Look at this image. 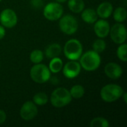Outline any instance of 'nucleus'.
I'll return each mask as SVG.
<instances>
[{
	"mask_svg": "<svg viewBox=\"0 0 127 127\" xmlns=\"http://www.w3.org/2000/svg\"><path fill=\"white\" fill-rule=\"evenodd\" d=\"M122 97H123V98H124V102L127 103V94L126 92H124L123 93V95H122Z\"/></svg>",
	"mask_w": 127,
	"mask_h": 127,
	"instance_id": "nucleus-29",
	"label": "nucleus"
},
{
	"mask_svg": "<svg viewBox=\"0 0 127 127\" xmlns=\"http://www.w3.org/2000/svg\"><path fill=\"white\" fill-rule=\"evenodd\" d=\"M110 36L116 44H123L127 40V29L124 24L118 22L110 28Z\"/></svg>",
	"mask_w": 127,
	"mask_h": 127,
	"instance_id": "nucleus-8",
	"label": "nucleus"
},
{
	"mask_svg": "<svg viewBox=\"0 0 127 127\" xmlns=\"http://www.w3.org/2000/svg\"><path fill=\"white\" fill-rule=\"evenodd\" d=\"M62 52L61 45L58 43H52L48 45L45 51V54L47 58L52 59L59 57Z\"/></svg>",
	"mask_w": 127,
	"mask_h": 127,
	"instance_id": "nucleus-16",
	"label": "nucleus"
},
{
	"mask_svg": "<svg viewBox=\"0 0 127 127\" xmlns=\"http://www.w3.org/2000/svg\"><path fill=\"white\" fill-rule=\"evenodd\" d=\"M81 68L80 63L77 62V60H69L63 67V74L66 78L73 79L80 74Z\"/></svg>",
	"mask_w": 127,
	"mask_h": 127,
	"instance_id": "nucleus-11",
	"label": "nucleus"
},
{
	"mask_svg": "<svg viewBox=\"0 0 127 127\" xmlns=\"http://www.w3.org/2000/svg\"><path fill=\"white\" fill-rule=\"evenodd\" d=\"M68 0H56V1L57 2H58V3H60V4H62V3H65V2H66Z\"/></svg>",
	"mask_w": 127,
	"mask_h": 127,
	"instance_id": "nucleus-30",
	"label": "nucleus"
},
{
	"mask_svg": "<svg viewBox=\"0 0 127 127\" xmlns=\"http://www.w3.org/2000/svg\"><path fill=\"white\" fill-rule=\"evenodd\" d=\"M63 14V7L60 3L50 2L43 9V15L45 19L50 21H56L60 19Z\"/></svg>",
	"mask_w": 127,
	"mask_h": 127,
	"instance_id": "nucleus-7",
	"label": "nucleus"
},
{
	"mask_svg": "<svg viewBox=\"0 0 127 127\" xmlns=\"http://www.w3.org/2000/svg\"><path fill=\"white\" fill-rule=\"evenodd\" d=\"M68 7L74 13H79L85 8L83 0H68Z\"/></svg>",
	"mask_w": 127,
	"mask_h": 127,
	"instance_id": "nucleus-17",
	"label": "nucleus"
},
{
	"mask_svg": "<svg viewBox=\"0 0 127 127\" xmlns=\"http://www.w3.org/2000/svg\"><path fill=\"white\" fill-rule=\"evenodd\" d=\"M63 60L59 57L52 58L48 65V68L51 73H54V74H57L61 71L63 69Z\"/></svg>",
	"mask_w": 127,
	"mask_h": 127,
	"instance_id": "nucleus-18",
	"label": "nucleus"
},
{
	"mask_svg": "<svg viewBox=\"0 0 127 127\" xmlns=\"http://www.w3.org/2000/svg\"><path fill=\"white\" fill-rule=\"evenodd\" d=\"M5 29L4 27L2 26L1 25H0V39H2L4 36H5Z\"/></svg>",
	"mask_w": 127,
	"mask_h": 127,
	"instance_id": "nucleus-28",
	"label": "nucleus"
},
{
	"mask_svg": "<svg viewBox=\"0 0 127 127\" xmlns=\"http://www.w3.org/2000/svg\"><path fill=\"white\" fill-rule=\"evenodd\" d=\"M113 18L114 19L119 23H122L124 22L126 19H127V12L126 8L123 7H117L113 12Z\"/></svg>",
	"mask_w": 127,
	"mask_h": 127,
	"instance_id": "nucleus-19",
	"label": "nucleus"
},
{
	"mask_svg": "<svg viewBox=\"0 0 127 127\" xmlns=\"http://www.w3.org/2000/svg\"><path fill=\"white\" fill-rule=\"evenodd\" d=\"M33 102L36 106H44L48 102V97L44 92H39L33 96Z\"/></svg>",
	"mask_w": 127,
	"mask_h": 127,
	"instance_id": "nucleus-21",
	"label": "nucleus"
},
{
	"mask_svg": "<svg viewBox=\"0 0 127 127\" xmlns=\"http://www.w3.org/2000/svg\"><path fill=\"white\" fill-rule=\"evenodd\" d=\"M97 14L96 10H95L92 8H86L83 9L81 13V18L82 19L88 23V24H93L97 20Z\"/></svg>",
	"mask_w": 127,
	"mask_h": 127,
	"instance_id": "nucleus-15",
	"label": "nucleus"
},
{
	"mask_svg": "<svg viewBox=\"0 0 127 127\" xmlns=\"http://www.w3.org/2000/svg\"><path fill=\"white\" fill-rule=\"evenodd\" d=\"M101 63V58L99 53L94 50L87 51L80 57V65L81 68L87 71L97 70Z\"/></svg>",
	"mask_w": 127,
	"mask_h": 127,
	"instance_id": "nucleus-1",
	"label": "nucleus"
},
{
	"mask_svg": "<svg viewBox=\"0 0 127 127\" xmlns=\"http://www.w3.org/2000/svg\"><path fill=\"white\" fill-rule=\"evenodd\" d=\"M50 100L53 106L56 108H62L68 105L71 102L72 97L67 89L60 87L54 90L51 93Z\"/></svg>",
	"mask_w": 127,
	"mask_h": 127,
	"instance_id": "nucleus-2",
	"label": "nucleus"
},
{
	"mask_svg": "<svg viewBox=\"0 0 127 127\" xmlns=\"http://www.w3.org/2000/svg\"><path fill=\"white\" fill-rule=\"evenodd\" d=\"M1 0H0V2H1Z\"/></svg>",
	"mask_w": 127,
	"mask_h": 127,
	"instance_id": "nucleus-31",
	"label": "nucleus"
},
{
	"mask_svg": "<svg viewBox=\"0 0 127 127\" xmlns=\"http://www.w3.org/2000/svg\"><path fill=\"white\" fill-rule=\"evenodd\" d=\"M124 89L117 84H107L104 86L100 90L101 99L107 103H112L122 97Z\"/></svg>",
	"mask_w": 127,
	"mask_h": 127,
	"instance_id": "nucleus-3",
	"label": "nucleus"
},
{
	"mask_svg": "<svg viewBox=\"0 0 127 127\" xmlns=\"http://www.w3.org/2000/svg\"><path fill=\"white\" fill-rule=\"evenodd\" d=\"M19 114L23 120L27 121H31L38 114L37 106L33 101H26L22 106Z\"/></svg>",
	"mask_w": 127,
	"mask_h": 127,
	"instance_id": "nucleus-10",
	"label": "nucleus"
},
{
	"mask_svg": "<svg viewBox=\"0 0 127 127\" xmlns=\"http://www.w3.org/2000/svg\"><path fill=\"white\" fill-rule=\"evenodd\" d=\"M106 42L102 39H97L92 44V48L97 53H101L106 50Z\"/></svg>",
	"mask_w": 127,
	"mask_h": 127,
	"instance_id": "nucleus-23",
	"label": "nucleus"
},
{
	"mask_svg": "<svg viewBox=\"0 0 127 127\" xmlns=\"http://www.w3.org/2000/svg\"><path fill=\"white\" fill-rule=\"evenodd\" d=\"M109 126V124L108 121L101 117L94 118L90 123V127H108Z\"/></svg>",
	"mask_w": 127,
	"mask_h": 127,
	"instance_id": "nucleus-24",
	"label": "nucleus"
},
{
	"mask_svg": "<svg viewBox=\"0 0 127 127\" xmlns=\"http://www.w3.org/2000/svg\"><path fill=\"white\" fill-rule=\"evenodd\" d=\"M69 92L72 98L80 99L85 95V89L81 85H75L71 87Z\"/></svg>",
	"mask_w": 127,
	"mask_h": 127,
	"instance_id": "nucleus-20",
	"label": "nucleus"
},
{
	"mask_svg": "<svg viewBox=\"0 0 127 127\" xmlns=\"http://www.w3.org/2000/svg\"><path fill=\"white\" fill-rule=\"evenodd\" d=\"M127 45L124 43L121 44L120 46L118 48L117 50V56L118 59L123 62H127Z\"/></svg>",
	"mask_w": 127,
	"mask_h": 127,
	"instance_id": "nucleus-25",
	"label": "nucleus"
},
{
	"mask_svg": "<svg viewBox=\"0 0 127 127\" xmlns=\"http://www.w3.org/2000/svg\"><path fill=\"white\" fill-rule=\"evenodd\" d=\"M6 118H7L6 113L3 110H1L0 109V125L2 124H4L5 122Z\"/></svg>",
	"mask_w": 127,
	"mask_h": 127,
	"instance_id": "nucleus-27",
	"label": "nucleus"
},
{
	"mask_svg": "<svg viewBox=\"0 0 127 127\" xmlns=\"http://www.w3.org/2000/svg\"><path fill=\"white\" fill-rule=\"evenodd\" d=\"M60 31L66 35H72L78 30V22L72 15L67 14L62 16L59 22Z\"/></svg>",
	"mask_w": 127,
	"mask_h": 127,
	"instance_id": "nucleus-6",
	"label": "nucleus"
},
{
	"mask_svg": "<svg viewBox=\"0 0 127 127\" xmlns=\"http://www.w3.org/2000/svg\"><path fill=\"white\" fill-rule=\"evenodd\" d=\"M31 5L35 7V8H39L42 6L43 3L42 0H31Z\"/></svg>",
	"mask_w": 127,
	"mask_h": 127,
	"instance_id": "nucleus-26",
	"label": "nucleus"
},
{
	"mask_svg": "<svg viewBox=\"0 0 127 127\" xmlns=\"http://www.w3.org/2000/svg\"><path fill=\"white\" fill-rule=\"evenodd\" d=\"M97 14L101 19L109 18L113 12V6L109 1H104L99 4L97 8Z\"/></svg>",
	"mask_w": 127,
	"mask_h": 127,
	"instance_id": "nucleus-14",
	"label": "nucleus"
},
{
	"mask_svg": "<svg viewBox=\"0 0 127 127\" xmlns=\"http://www.w3.org/2000/svg\"><path fill=\"white\" fill-rule=\"evenodd\" d=\"M94 31L97 37L105 38L109 34L110 25L106 20H104V19L97 20L95 22Z\"/></svg>",
	"mask_w": 127,
	"mask_h": 127,
	"instance_id": "nucleus-12",
	"label": "nucleus"
},
{
	"mask_svg": "<svg viewBox=\"0 0 127 127\" xmlns=\"http://www.w3.org/2000/svg\"><path fill=\"white\" fill-rule=\"evenodd\" d=\"M43 58H44V54L41 50L39 49L33 50L30 54V60L31 61V63L34 64L41 63V62L43 60Z\"/></svg>",
	"mask_w": 127,
	"mask_h": 127,
	"instance_id": "nucleus-22",
	"label": "nucleus"
},
{
	"mask_svg": "<svg viewBox=\"0 0 127 127\" xmlns=\"http://www.w3.org/2000/svg\"><path fill=\"white\" fill-rule=\"evenodd\" d=\"M104 72L109 78L112 80H117L122 76L123 69L118 63H109L104 68Z\"/></svg>",
	"mask_w": 127,
	"mask_h": 127,
	"instance_id": "nucleus-13",
	"label": "nucleus"
},
{
	"mask_svg": "<svg viewBox=\"0 0 127 127\" xmlns=\"http://www.w3.org/2000/svg\"><path fill=\"white\" fill-rule=\"evenodd\" d=\"M63 52L68 60H77L83 54V45L78 39H71L65 42Z\"/></svg>",
	"mask_w": 127,
	"mask_h": 127,
	"instance_id": "nucleus-4",
	"label": "nucleus"
},
{
	"mask_svg": "<svg viewBox=\"0 0 127 127\" xmlns=\"http://www.w3.org/2000/svg\"><path fill=\"white\" fill-rule=\"evenodd\" d=\"M30 77L31 80L36 83H44L51 78V71L45 65L38 63L35 64L30 70Z\"/></svg>",
	"mask_w": 127,
	"mask_h": 127,
	"instance_id": "nucleus-5",
	"label": "nucleus"
},
{
	"mask_svg": "<svg viewBox=\"0 0 127 127\" xmlns=\"http://www.w3.org/2000/svg\"><path fill=\"white\" fill-rule=\"evenodd\" d=\"M18 22V17L14 10L10 8L3 10L0 13V22L2 26L7 28L15 27Z\"/></svg>",
	"mask_w": 127,
	"mask_h": 127,
	"instance_id": "nucleus-9",
	"label": "nucleus"
}]
</instances>
